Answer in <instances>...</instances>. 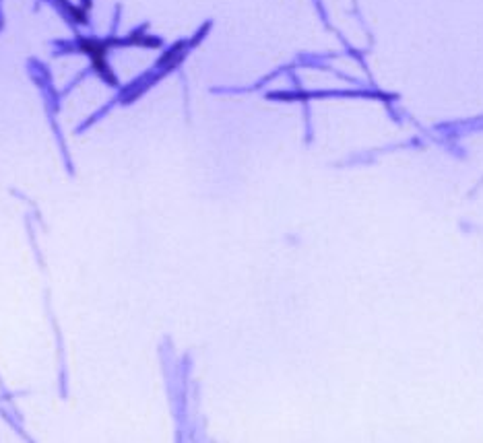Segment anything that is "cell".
Segmentation results:
<instances>
[{"label": "cell", "instance_id": "6da1fadb", "mask_svg": "<svg viewBox=\"0 0 483 443\" xmlns=\"http://www.w3.org/2000/svg\"><path fill=\"white\" fill-rule=\"evenodd\" d=\"M81 50L91 56V64L99 72V76H103L108 81V85H116V76L105 66V52H108L105 46L95 42V40H85V42H81Z\"/></svg>", "mask_w": 483, "mask_h": 443}]
</instances>
